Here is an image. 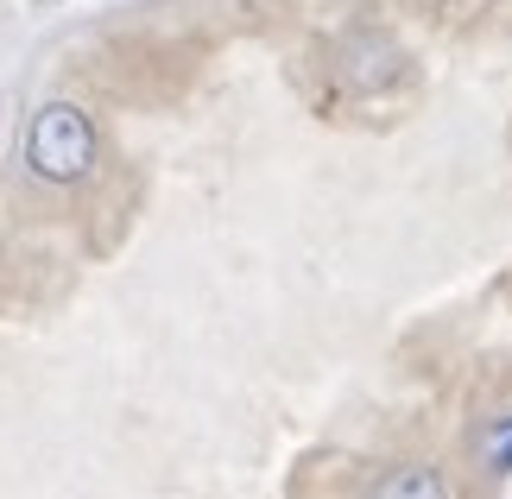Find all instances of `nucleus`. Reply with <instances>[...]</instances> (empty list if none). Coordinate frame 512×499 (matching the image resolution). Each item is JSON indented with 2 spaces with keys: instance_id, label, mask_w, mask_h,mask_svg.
<instances>
[{
  "instance_id": "nucleus-1",
  "label": "nucleus",
  "mask_w": 512,
  "mask_h": 499,
  "mask_svg": "<svg viewBox=\"0 0 512 499\" xmlns=\"http://www.w3.org/2000/svg\"><path fill=\"white\" fill-rule=\"evenodd\" d=\"M26 165L45 184H83L95 171V121L70 102H45L26 127Z\"/></svg>"
},
{
  "instance_id": "nucleus-2",
  "label": "nucleus",
  "mask_w": 512,
  "mask_h": 499,
  "mask_svg": "<svg viewBox=\"0 0 512 499\" xmlns=\"http://www.w3.org/2000/svg\"><path fill=\"white\" fill-rule=\"evenodd\" d=\"M336 76H342L348 95H380V89L411 76V57L399 51V38H386V32H348L336 45Z\"/></svg>"
},
{
  "instance_id": "nucleus-4",
  "label": "nucleus",
  "mask_w": 512,
  "mask_h": 499,
  "mask_svg": "<svg viewBox=\"0 0 512 499\" xmlns=\"http://www.w3.org/2000/svg\"><path fill=\"white\" fill-rule=\"evenodd\" d=\"M481 462L494 474H512V417H500V424L481 436Z\"/></svg>"
},
{
  "instance_id": "nucleus-3",
  "label": "nucleus",
  "mask_w": 512,
  "mask_h": 499,
  "mask_svg": "<svg viewBox=\"0 0 512 499\" xmlns=\"http://www.w3.org/2000/svg\"><path fill=\"white\" fill-rule=\"evenodd\" d=\"M367 499H449V481L430 462H399V468H386L380 481H373Z\"/></svg>"
}]
</instances>
